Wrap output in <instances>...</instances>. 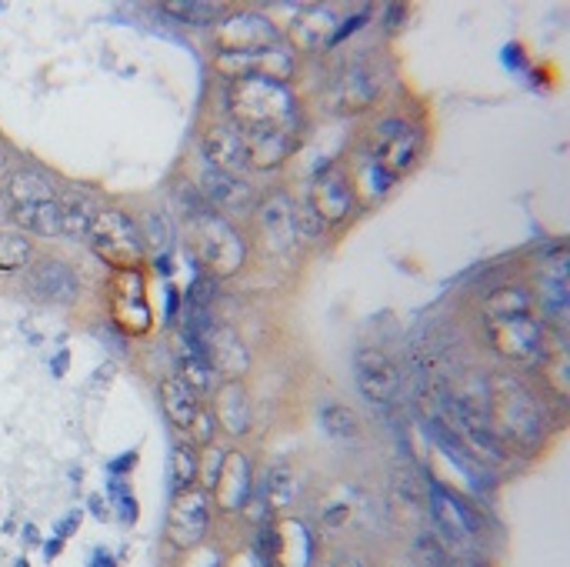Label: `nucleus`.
Here are the masks:
<instances>
[{
    "instance_id": "7",
    "label": "nucleus",
    "mask_w": 570,
    "mask_h": 567,
    "mask_svg": "<svg viewBox=\"0 0 570 567\" xmlns=\"http://www.w3.org/2000/svg\"><path fill=\"white\" fill-rule=\"evenodd\" d=\"M87 237H90L94 254L120 271H134L144 261V237L137 224L120 211H100Z\"/></svg>"
},
{
    "instance_id": "38",
    "label": "nucleus",
    "mask_w": 570,
    "mask_h": 567,
    "mask_svg": "<svg viewBox=\"0 0 570 567\" xmlns=\"http://www.w3.org/2000/svg\"><path fill=\"white\" fill-rule=\"evenodd\" d=\"M214 294H217V277L214 274H197L194 284H190V291H187V301H190V307L207 311V304L214 301Z\"/></svg>"
},
{
    "instance_id": "5",
    "label": "nucleus",
    "mask_w": 570,
    "mask_h": 567,
    "mask_svg": "<svg viewBox=\"0 0 570 567\" xmlns=\"http://www.w3.org/2000/svg\"><path fill=\"white\" fill-rule=\"evenodd\" d=\"M417 134L404 124V120H384L374 127V134L367 137V160H371V174H374V190L384 194L417 157Z\"/></svg>"
},
{
    "instance_id": "33",
    "label": "nucleus",
    "mask_w": 570,
    "mask_h": 567,
    "mask_svg": "<svg viewBox=\"0 0 570 567\" xmlns=\"http://www.w3.org/2000/svg\"><path fill=\"white\" fill-rule=\"evenodd\" d=\"M321 428L324 434H331L334 441H354L357 438V418L351 408L344 404H324L321 408Z\"/></svg>"
},
{
    "instance_id": "40",
    "label": "nucleus",
    "mask_w": 570,
    "mask_h": 567,
    "mask_svg": "<svg viewBox=\"0 0 570 567\" xmlns=\"http://www.w3.org/2000/svg\"><path fill=\"white\" fill-rule=\"evenodd\" d=\"M337 567H361V565H354V561H344V565H337Z\"/></svg>"
},
{
    "instance_id": "17",
    "label": "nucleus",
    "mask_w": 570,
    "mask_h": 567,
    "mask_svg": "<svg viewBox=\"0 0 570 567\" xmlns=\"http://www.w3.org/2000/svg\"><path fill=\"white\" fill-rule=\"evenodd\" d=\"M27 287L43 304H73L77 301V274L63 261H40L30 271Z\"/></svg>"
},
{
    "instance_id": "12",
    "label": "nucleus",
    "mask_w": 570,
    "mask_h": 567,
    "mask_svg": "<svg viewBox=\"0 0 570 567\" xmlns=\"http://www.w3.org/2000/svg\"><path fill=\"white\" fill-rule=\"evenodd\" d=\"M354 374H357L361 394H364L367 401H374V404H387V401L397 394V388H401V374H397L394 361H391L384 351H374V348L357 351V358H354Z\"/></svg>"
},
{
    "instance_id": "16",
    "label": "nucleus",
    "mask_w": 570,
    "mask_h": 567,
    "mask_svg": "<svg viewBox=\"0 0 570 567\" xmlns=\"http://www.w3.org/2000/svg\"><path fill=\"white\" fill-rule=\"evenodd\" d=\"M204 157H207L210 167H217L224 174H234V177H244L250 170L244 134L237 127H227V124L207 130V137H204Z\"/></svg>"
},
{
    "instance_id": "36",
    "label": "nucleus",
    "mask_w": 570,
    "mask_h": 567,
    "mask_svg": "<svg viewBox=\"0 0 570 567\" xmlns=\"http://www.w3.org/2000/svg\"><path fill=\"white\" fill-rule=\"evenodd\" d=\"M170 478H174V488H177V491L194 488V485H197V478H200V461H197V454H194V451H187V448H174Z\"/></svg>"
},
{
    "instance_id": "23",
    "label": "nucleus",
    "mask_w": 570,
    "mask_h": 567,
    "mask_svg": "<svg viewBox=\"0 0 570 567\" xmlns=\"http://www.w3.org/2000/svg\"><path fill=\"white\" fill-rule=\"evenodd\" d=\"M250 187L244 177H234V174H224L217 167H204L200 170V197L210 204V207H240L247 201Z\"/></svg>"
},
{
    "instance_id": "14",
    "label": "nucleus",
    "mask_w": 570,
    "mask_h": 567,
    "mask_svg": "<svg viewBox=\"0 0 570 567\" xmlns=\"http://www.w3.org/2000/svg\"><path fill=\"white\" fill-rule=\"evenodd\" d=\"M307 204L314 207V214L324 221V224H337L351 214L354 207V194H351V184L344 180L341 170L327 167L321 170L314 180H311V194H307Z\"/></svg>"
},
{
    "instance_id": "18",
    "label": "nucleus",
    "mask_w": 570,
    "mask_h": 567,
    "mask_svg": "<svg viewBox=\"0 0 570 567\" xmlns=\"http://www.w3.org/2000/svg\"><path fill=\"white\" fill-rule=\"evenodd\" d=\"M114 317L127 331H147L150 314H147V294H144V277L137 271H120L114 284Z\"/></svg>"
},
{
    "instance_id": "32",
    "label": "nucleus",
    "mask_w": 570,
    "mask_h": 567,
    "mask_svg": "<svg viewBox=\"0 0 570 567\" xmlns=\"http://www.w3.org/2000/svg\"><path fill=\"white\" fill-rule=\"evenodd\" d=\"M30 241L20 231H0V274H20L30 264Z\"/></svg>"
},
{
    "instance_id": "21",
    "label": "nucleus",
    "mask_w": 570,
    "mask_h": 567,
    "mask_svg": "<svg viewBox=\"0 0 570 567\" xmlns=\"http://www.w3.org/2000/svg\"><path fill=\"white\" fill-rule=\"evenodd\" d=\"M214 485H217L220 505L230 511H240L250 501V465L240 454L220 458V471H217Z\"/></svg>"
},
{
    "instance_id": "20",
    "label": "nucleus",
    "mask_w": 570,
    "mask_h": 567,
    "mask_svg": "<svg viewBox=\"0 0 570 567\" xmlns=\"http://www.w3.org/2000/svg\"><path fill=\"white\" fill-rule=\"evenodd\" d=\"M271 551H274V561L281 567H311V561H314V541H311L307 525H301L294 518H284L271 531Z\"/></svg>"
},
{
    "instance_id": "34",
    "label": "nucleus",
    "mask_w": 570,
    "mask_h": 567,
    "mask_svg": "<svg viewBox=\"0 0 570 567\" xmlns=\"http://www.w3.org/2000/svg\"><path fill=\"white\" fill-rule=\"evenodd\" d=\"M534 311L528 291L521 287H501L488 297V317H508V314H528Z\"/></svg>"
},
{
    "instance_id": "10",
    "label": "nucleus",
    "mask_w": 570,
    "mask_h": 567,
    "mask_svg": "<svg viewBox=\"0 0 570 567\" xmlns=\"http://www.w3.org/2000/svg\"><path fill=\"white\" fill-rule=\"evenodd\" d=\"M217 43L224 53H257V50H271L277 47L281 33L277 27L261 17V13H250V10H240V13H230L217 23Z\"/></svg>"
},
{
    "instance_id": "8",
    "label": "nucleus",
    "mask_w": 570,
    "mask_h": 567,
    "mask_svg": "<svg viewBox=\"0 0 570 567\" xmlns=\"http://www.w3.org/2000/svg\"><path fill=\"white\" fill-rule=\"evenodd\" d=\"M488 338H491L494 351L504 354L508 361H518V364H534L541 358L548 361V334H544L541 321L534 317V311L488 317Z\"/></svg>"
},
{
    "instance_id": "22",
    "label": "nucleus",
    "mask_w": 570,
    "mask_h": 567,
    "mask_svg": "<svg viewBox=\"0 0 570 567\" xmlns=\"http://www.w3.org/2000/svg\"><path fill=\"white\" fill-rule=\"evenodd\" d=\"M247 144V164L250 170H274L291 154V134L287 130H240Z\"/></svg>"
},
{
    "instance_id": "11",
    "label": "nucleus",
    "mask_w": 570,
    "mask_h": 567,
    "mask_svg": "<svg viewBox=\"0 0 570 567\" xmlns=\"http://www.w3.org/2000/svg\"><path fill=\"white\" fill-rule=\"evenodd\" d=\"M200 354L207 358L214 374H224L230 381L244 378L250 368V351L244 348V341L230 331V328H207L197 334Z\"/></svg>"
},
{
    "instance_id": "37",
    "label": "nucleus",
    "mask_w": 570,
    "mask_h": 567,
    "mask_svg": "<svg viewBox=\"0 0 570 567\" xmlns=\"http://www.w3.org/2000/svg\"><path fill=\"white\" fill-rule=\"evenodd\" d=\"M291 217H294V234H297V237H321L324 227H327V224L314 214V207H311L307 201L294 204Z\"/></svg>"
},
{
    "instance_id": "9",
    "label": "nucleus",
    "mask_w": 570,
    "mask_h": 567,
    "mask_svg": "<svg viewBox=\"0 0 570 567\" xmlns=\"http://www.w3.org/2000/svg\"><path fill=\"white\" fill-rule=\"evenodd\" d=\"M210 525V501L207 495L194 485L187 491H177L170 501V515H167V538L174 548L187 551L197 548L207 535Z\"/></svg>"
},
{
    "instance_id": "24",
    "label": "nucleus",
    "mask_w": 570,
    "mask_h": 567,
    "mask_svg": "<svg viewBox=\"0 0 570 567\" xmlns=\"http://www.w3.org/2000/svg\"><path fill=\"white\" fill-rule=\"evenodd\" d=\"M334 23H337V17H334V10H331V7H324V3H311V7H304V10L294 17L291 33H294V40H297L301 47L314 50V47L331 43V37H334Z\"/></svg>"
},
{
    "instance_id": "27",
    "label": "nucleus",
    "mask_w": 570,
    "mask_h": 567,
    "mask_svg": "<svg viewBox=\"0 0 570 567\" xmlns=\"http://www.w3.org/2000/svg\"><path fill=\"white\" fill-rule=\"evenodd\" d=\"M177 381H180L194 398H204V394L214 388V371H210L207 358L200 354L197 338H194V348L180 351V358H177Z\"/></svg>"
},
{
    "instance_id": "13",
    "label": "nucleus",
    "mask_w": 570,
    "mask_h": 567,
    "mask_svg": "<svg viewBox=\"0 0 570 567\" xmlns=\"http://www.w3.org/2000/svg\"><path fill=\"white\" fill-rule=\"evenodd\" d=\"M160 408H164V414H167V421L177 428V431H184V434H197V428H200V441H207L210 438V421H207V414H204V408H200V398H194L177 378H167V381H160Z\"/></svg>"
},
{
    "instance_id": "28",
    "label": "nucleus",
    "mask_w": 570,
    "mask_h": 567,
    "mask_svg": "<svg viewBox=\"0 0 570 567\" xmlns=\"http://www.w3.org/2000/svg\"><path fill=\"white\" fill-rule=\"evenodd\" d=\"M57 207H60V234H70V237L90 234L97 211L87 194H63V201H57Z\"/></svg>"
},
{
    "instance_id": "3",
    "label": "nucleus",
    "mask_w": 570,
    "mask_h": 567,
    "mask_svg": "<svg viewBox=\"0 0 570 567\" xmlns=\"http://www.w3.org/2000/svg\"><path fill=\"white\" fill-rule=\"evenodd\" d=\"M431 414H438V418L458 434V441H461L481 465H484V461H491V465L508 461L504 438L498 434V428H494V421H491L488 411H481V408H474L471 401H464V398L451 394L448 388H441Z\"/></svg>"
},
{
    "instance_id": "29",
    "label": "nucleus",
    "mask_w": 570,
    "mask_h": 567,
    "mask_svg": "<svg viewBox=\"0 0 570 567\" xmlns=\"http://www.w3.org/2000/svg\"><path fill=\"white\" fill-rule=\"evenodd\" d=\"M160 7H164L167 17L184 20V23H197V27H204V23H220V20L227 17V13H224L227 3H220V0H167V3H160Z\"/></svg>"
},
{
    "instance_id": "39",
    "label": "nucleus",
    "mask_w": 570,
    "mask_h": 567,
    "mask_svg": "<svg viewBox=\"0 0 570 567\" xmlns=\"http://www.w3.org/2000/svg\"><path fill=\"white\" fill-rule=\"evenodd\" d=\"M194 567H197V565H194ZM207 567H220V561H217V558H210V565H207Z\"/></svg>"
},
{
    "instance_id": "25",
    "label": "nucleus",
    "mask_w": 570,
    "mask_h": 567,
    "mask_svg": "<svg viewBox=\"0 0 570 567\" xmlns=\"http://www.w3.org/2000/svg\"><path fill=\"white\" fill-rule=\"evenodd\" d=\"M7 197H10V207H20V204H43V201H57V190L53 184L40 174V170H13L10 180H7Z\"/></svg>"
},
{
    "instance_id": "31",
    "label": "nucleus",
    "mask_w": 570,
    "mask_h": 567,
    "mask_svg": "<svg viewBox=\"0 0 570 567\" xmlns=\"http://www.w3.org/2000/svg\"><path fill=\"white\" fill-rule=\"evenodd\" d=\"M217 404H220V411H217V414H220L224 428H227L230 434H244V428H247V421H250V408H247V394H244V388H240L237 381L224 384V391H220Z\"/></svg>"
},
{
    "instance_id": "2",
    "label": "nucleus",
    "mask_w": 570,
    "mask_h": 567,
    "mask_svg": "<svg viewBox=\"0 0 570 567\" xmlns=\"http://www.w3.org/2000/svg\"><path fill=\"white\" fill-rule=\"evenodd\" d=\"M187 214H190V241L194 254L214 277H230L240 271L247 247L240 234L194 190H187Z\"/></svg>"
},
{
    "instance_id": "6",
    "label": "nucleus",
    "mask_w": 570,
    "mask_h": 567,
    "mask_svg": "<svg viewBox=\"0 0 570 567\" xmlns=\"http://www.w3.org/2000/svg\"><path fill=\"white\" fill-rule=\"evenodd\" d=\"M428 501H431V518L438 525V538L444 541V548L454 555H471L484 535L481 515L441 485L428 491Z\"/></svg>"
},
{
    "instance_id": "15",
    "label": "nucleus",
    "mask_w": 570,
    "mask_h": 567,
    "mask_svg": "<svg viewBox=\"0 0 570 567\" xmlns=\"http://www.w3.org/2000/svg\"><path fill=\"white\" fill-rule=\"evenodd\" d=\"M291 211H294V204H291V197H284L281 190L267 194V197H264V204L257 207L261 241H264V247H267V251H274V254L291 251V244L297 241Z\"/></svg>"
},
{
    "instance_id": "35",
    "label": "nucleus",
    "mask_w": 570,
    "mask_h": 567,
    "mask_svg": "<svg viewBox=\"0 0 570 567\" xmlns=\"http://www.w3.org/2000/svg\"><path fill=\"white\" fill-rule=\"evenodd\" d=\"M267 501L274 505V508H287L291 501H294V495H297V481H294V475H291V468L287 465H281V468H271V475H267Z\"/></svg>"
},
{
    "instance_id": "26",
    "label": "nucleus",
    "mask_w": 570,
    "mask_h": 567,
    "mask_svg": "<svg viewBox=\"0 0 570 567\" xmlns=\"http://www.w3.org/2000/svg\"><path fill=\"white\" fill-rule=\"evenodd\" d=\"M10 217L27 234H37V237H57L60 234V207H57V201L10 207Z\"/></svg>"
},
{
    "instance_id": "30",
    "label": "nucleus",
    "mask_w": 570,
    "mask_h": 567,
    "mask_svg": "<svg viewBox=\"0 0 570 567\" xmlns=\"http://www.w3.org/2000/svg\"><path fill=\"white\" fill-rule=\"evenodd\" d=\"M568 257L558 254L551 271L544 274V307L551 317L568 321Z\"/></svg>"
},
{
    "instance_id": "19",
    "label": "nucleus",
    "mask_w": 570,
    "mask_h": 567,
    "mask_svg": "<svg viewBox=\"0 0 570 567\" xmlns=\"http://www.w3.org/2000/svg\"><path fill=\"white\" fill-rule=\"evenodd\" d=\"M377 74L371 70L367 60H354L334 84V107L344 110V114H354V110H364L374 97H377Z\"/></svg>"
},
{
    "instance_id": "4",
    "label": "nucleus",
    "mask_w": 570,
    "mask_h": 567,
    "mask_svg": "<svg viewBox=\"0 0 570 567\" xmlns=\"http://www.w3.org/2000/svg\"><path fill=\"white\" fill-rule=\"evenodd\" d=\"M491 404L498 418V434L514 438L521 444H534L544 434V414L538 398L514 378H498L491 384Z\"/></svg>"
},
{
    "instance_id": "1",
    "label": "nucleus",
    "mask_w": 570,
    "mask_h": 567,
    "mask_svg": "<svg viewBox=\"0 0 570 567\" xmlns=\"http://www.w3.org/2000/svg\"><path fill=\"white\" fill-rule=\"evenodd\" d=\"M227 107L240 130H287L297 120V104L287 84L264 77H237L227 90Z\"/></svg>"
}]
</instances>
